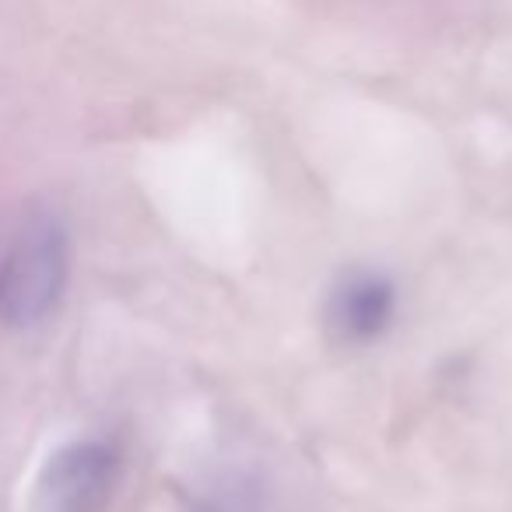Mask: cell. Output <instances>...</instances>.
I'll use <instances>...</instances> for the list:
<instances>
[{"label":"cell","mask_w":512,"mask_h":512,"mask_svg":"<svg viewBox=\"0 0 512 512\" xmlns=\"http://www.w3.org/2000/svg\"><path fill=\"white\" fill-rule=\"evenodd\" d=\"M71 278V235L53 211H29L0 235V327L32 330L57 313Z\"/></svg>","instance_id":"6da1fadb"},{"label":"cell","mask_w":512,"mask_h":512,"mask_svg":"<svg viewBox=\"0 0 512 512\" xmlns=\"http://www.w3.org/2000/svg\"><path fill=\"white\" fill-rule=\"evenodd\" d=\"M120 488V453L109 442L78 439L46 460L36 481L39 512H109Z\"/></svg>","instance_id":"7a4b0ae2"},{"label":"cell","mask_w":512,"mask_h":512,"mask_svg":"<svg viewBox=\"0 0 512 512\" xmlns=\"http://www.w3.org/2000/svg\"><path fill=\"white\" fill-rule=\"evenodd\" d=\"M397 313V288L376 271H351L337 281L327 302V327L341 344H372Z\"/></svg>","instance_id":"3957f363"},{"label":"cell","mask_w":512,"mask_h":512,"mask_svg":"<svg viewBox=\"0 0 512 512\" xmlns=\"http://www.w3.org/2000/svg\"><path fill=\"white\" fill-rule=\"evenodd\" d=\"M197 512H260V505H256V498L246 488H225L207 495L197 505Z\"/></svg>","instance_id":"277c9868"}]
</instances>
